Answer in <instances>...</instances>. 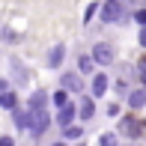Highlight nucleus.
Segmentation results:
<instances>
[{
  "mask_svg": "<svg viewBox=\"0 0 146 146\" xmlns=\"http://www.w3.org/2000/svg\"><path fill=\"white\" fill-rule=\"evenodd\" d=\"M30 113H33V134H42L45 128H48V113H45V104L42 108H30Z\"/></svg>",
  "mask_w": 146,
  "mask_h": 146,
  "instance_id": "obj_1",
  "label": "nucleus"
},
{
  "mask_svg": "<svg viewBox=\"0 0 146 146\" xmlns=\"http://www.w3.org/2000/svg\"><path fill=\"white\" fill-rule=\"evenodd\" d=\"M92 60H96V63H102V66L113 63V48H110V45H104V42H98L96 48H92Z\"/></svg>",
  "mask_w": 146,
  "mask_h": 146,
  "instance_id": "obj_2",
  "label": "nucleus"
},
{
  "mask_svg": "<svg viewBox=\"0 0 146 146\" xmlns=\"http://www.w3.org/2000/svg\"><path fill=\"white\" fill-rule=\"evenodd\" d=\"M102 12H104V21H119V18H122V3H119V0H108V3L102 6Z\"/></svg>",
  "mask_w": 146,
  "mask_h": 146,
  "instance_id": "obj_3",
  "label": "nucleus"
},
{
  "mask_svg": "<svg viewBox=\"0 0 146 146\" xmlns=\"http://www.w3.org/2000/svg\"><path fill=\"white\" fill-rule=\"evenodd\" d=\"M119 131L128 134V137H140V122H137L134 116H125L122 122H119Z\"/></svg>",
  "mask_w": 146,
  "mask_h": 146,
  "instance_id": "obj_4",
  "label": "nucleus"
},
{
  "mask_svg": "<svg viewBox=\"0 0 146 146\" xmlns=\"http://www.w3.org/2000/svg\"><path fill=\"white\" fill-rule=\"evenodd\" d=\"M72 119H75V108H72V104H63V110H60V125H63V128H69Z\"/></svg>",
  "mask_w": 146,
  "mask_h": 146,
  "instance_id": "obj_5",
  "label": "nucleus"
},
{
  "mask_svg": "<svg viewBox=\"0 0 146 146\" xmlns=\"http://www.w3.org/2000/svg\"><path fill=\"white\" fill-rule=\"evenodd\" d=\"M104 92H108V78L96 75V81H92V96H104Z\"/></svg>",
  "mask_w": 146,
  "mask_h": 146,
  "instance_id": "obj_6",
  "label": "nucleus"
},
{
  "mask_svg": "<svg viewBox=\"0 0 146 146\" xmlns=\"http://www.w3.org/2000/svg\"><path fill=\"white\" fill-rule=\"evenodd\" d=\"M60 63H63V45H57V48L51 51V57H48V66H51V69H57Z\"/></svg>",
  "mask_w": 146,
  "mask_h": 146,
  "instance_id": "obj_7",
  "label": "nucleus"
},
{
  "mask_svg": "<svg viewBox=\"0 0 146 146\" xmlns=\"http://www.w3.org/2000/svg\"><path fill=\"white\" fill-rule=\"evenodd\" d=\"M63 87L66 90H81V78H78V75H66L63 78Z\"/></svg>",
  "mask_w": 146,
  "mask_h": 146,
  "instance_id": "obj_8",
  "label": "nucleus"
},
{
  "mask_svg": "<svg viewBox=\"0 0 146 146\" xmlns=\"http://www.w3.org/2000/svg\"><path fill=\"white\" fill-rule=\"evenodd\" d=\"M92 110H96L92 98H84V104H81V116H84V119H92Z\"/></svg>",
  "mask_w": 146,
  "mask_h": 146,
  "instance_id": "obj_9",
  "label": "nucleus"
},
{
  "mask_svg": "<svg viewBox=\"0 0 146 146\" xmlns=\"http://www.w3.org/2000/svg\"><path fill=\"white\" fill-rule=\"evenodd\" d=\"M131 108H140V104H146V90H140V92H131Z\"/></svg>",
  "mask_w": 146,
  "mask_h": 146,
  "instance_id": "obj_10",
  "label": "nucleus"
},
{
  "mask_svg": "<svg viewBox=\"0 0 146 146\" xmlns=\"http://www.w3.org/2000/svg\"><path fill=\"white\" fill-rule=\"evenodd\" d=\"M0 104H3V108H15V96H12V92H3V96H0Z\"/></svg>",
  "mask_w": 146,
  "mask_h": 146,
  "instance_id": "obj_11",
  "label": "nucleus"
},
{
  "mask_svg": "<svg viewBox=\"0 0 146 146\" xmlns=\"http://www.w3.org/2000/svg\"><path fill=\"white\" fill-rule=\"evenodd\" d=\"M45 104V92H33V98H30V108H42Z\"/></svg>",
  "mask_w": 146,
  "mask_h": 146,
  "instance_id": "obj_12",
  "label": "nucleus"
},
{
  "mask_svg": "<svg viewBox=\"0 0 146 146\" xmlns=\"http://www.w3.org/2000/svg\"><path fill=\"white\" fill-rule=\"evenodd\" d=\"M92 63H96V60H90V57H81V72H90V69H92Z\"/></svg>",
  "mask_w": 146,
  "mask_h": 146,
  "instance_id": "obj_13",
  "label": "nucleus"
},
{
  "mask_svg": "<svg viewBox=\"0 0 146 146\" xmlns=\"http://www.w3.org/2000/svg\"><path fill=\"white\" fill-rule=\"evenodd\" d=\"M54 104H60V108H63V104H66V90H60L57 96H54Z\"/></svg>",
  "mask_w": 146,
  "mask_h": 146,
  "instance_id": "obj_14",
  "label": "nucleus"
},
{
  "mask_svg": "<svg viewBox=\"0 0 146 146\" xmlns=\"http://www.w3.org/2000/svg\"><path fill=\"white\" fill-rule=\"evenodd\" d=\"M134 18H137V24H143V27H146V9H137Z\"/></svg>",
  "mask_w": 146,
  "mask_h": 146,
  "instance_id": "obj_15",
  "label": "nucleus"
},
{
  "mask_svg": "<svg viewBox=\"0 0 146 146\" xmlns=\"http://www.w3.org/2000/svg\"><path fill=\"white\" fill-rule=\"evenodd\" d=\"M113 143H116L113 134H104V137H102V146H113Z\"/></svg>",
  "mask_w": 146,
  "mask_h": 146,
  "instance_id": "obj_16",
  "label": "nucleus"
},
{
  "mask_svg": "<svg viewBox=\"0 0 146 146\" xmlns=\"http://www.w3.org/2000/svg\"><path fill=\"white\" fill-rule=\"evenodd\" d=\"M137 75H140L143 84H146V60H140V66H137Z\"/></svg>",
  "mask_w": 146,
  "mask_h": 146,
  "instance_id": "obj_17",
  "label": "nucleus"
},
{
  "mask_svg": "<svg viewBox=\"0 0 146 146\" xmlns=\"http://www.w3.org/2000/svg\"><path fill=\"white\" fill-rule=\"evenodd\" d=\"M66 134H69V137H81L84 131H81V128H72V125H69V128H66Z\"/></svg>",
  "mask_w": 146,
  "mask_h": 146,
  "instance_id": "obj_18",
  "label": "nucleus"
},
{
  "mask_svg": "<svg viewBox=\"0 0 146 146\" xmlns=\"http://www.w3.org/2000/svg\"><path fill=\"white\" fill-rule=\"evenodd\" d=\"M0 146H15V143H12V137H3V140H0Z\"/></svg>",
  "mask_w": 146,
  "mask_h": 146,
  "instance_id": "obj_19",
  "label": "nucleus"
},
{
  "mask_svg": "<svg viewBox=\"0 0 146 146\" xmlns=\"http://www.w3.org/2000/svg\"><path fill=\"white\" fill-rule=\"evenodd\" d=\"M140 45H143V48H146V27L140 30Z\"/></svg>",
  "mask_w": 146,
  "mask_h": 146,
  "instance_id": "obj_20",
  "label": "nucleus"
},
{
  "mask_svg": "<svg viewBox=\"0 0 146 146\" xmlns=\"http://www.w3.org/2000/svg\"><path fill=\"white\" fill-rule=\"evenodd\" d=\"M57 146H66V143H57Z\"/></svg>",
  "mask_w": 146,
  "mask_h": 146,
  "instance_id": "obj_21",
  "label": "nucleus"
}]
</instances>
